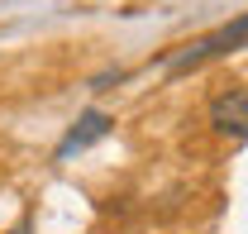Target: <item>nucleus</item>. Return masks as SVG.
<instances>
[{
    "label": "nucleus",
    "mask_w": 248,
    "mask_h": 234,
    "mask_svg": "<svg viewBox=\"0 0 248 234\" xmlns=\"http://www.w3.org/2000/svg\"><path fill=\"white\" fill-rule=\"evenodd\" d=\"M244 43H248V15H239V19L219 24L215 33H205V38L177 48V53L167 58V72H191V67H201V62H210V58H224V53L244 48Z\"/></svg>",
    "instance_id": "nucleus-1"
},
{
    "label": "nucleus",
    "mask_w": 248,
    "mask_h": 234,
    "mask_svg": "<svg viewBox=\"0 0 248 234\" xmlns=\"http://www.w3.org/2000/svg\"><path fill=\"white\" fill-rule=\"evenodd\" d=\"M210 124L229 139H248V91L244 86H229L210 100Z\"/></svg>",
    "instance_id": "nucleus-2"
},
{
    "label": "nucleus",
    "mask_w": 248,
    "mask_h": 234,
    "mask_svg": "<svg viewBox=\"0 0 248 234\" xmlns=\"http://www.w3.org/2000/svg\"><path fill=\"white\" fill-rule=\"evenodd\" d=\"M110 124L115 119L105 115V110H86V115H77V124L67 129V139L58 144V163H67L72 153H81V148H91L95 139H105L110 134Z\"/></svg>",
    "instance_id": "nucleus-3"
},
{
    "label": "nucleus",
    "mask_w": 248,
    "mask_h": 234,
    "mask_svg": "<svg viewBox=\"0 0 248 234\" xmlns=\"http://www.w3.org/2000/svg\"><path fill=\"white\" fill-rule=\"evenodd\" d=\"M10 234H24V230H10Z\"/></svg>",
    "instance_id": "nucleus-4"
}]
</instances>
